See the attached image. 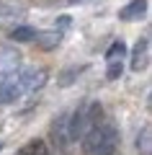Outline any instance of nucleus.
<instances>
[{
    "label": "nucleus",
    "mask_w": 152,
    "mask_h": 155,
    "mask_svg": "<svg viewBox=\"0 0 152 155\" xmlns=\"http://www.w3.org/2000/svg\"><path fill=\"white\" fill-rule=\"evenodd\" d=\"M119 145V132L111 122H101L88 129L82 137V153L85 155H114Z\"/></svg>",
    "instance_id": "f257e3e1"
},
{
    "label": "nucleus",
    "mask_w": 152,
    "mask_h": 155,
    "mask_svg": "<svg viewBox=\"0 0 152 155\" xmlns=\"http://www.w3.org/2000/svg\"><path fill=\"white\" fill-rule=\"evenodd\" d=\"M101 116H103V109H101L98 101L80 104L75 114H70V140H82L88 129L101 124Z\"/></svg>",
    "instance_id": "f03ea898"
},
{
    "label": "nucleus",
    "mask_w": 152,
    "mask_h": 155,
    "mask_svg": "<svg viewBox=\"0 0 152 155\" xmlns=\"http://www.w3.org/2000/svg\"><path fill=\"white\" fill-rule=\"evenodd\" d=\"M21 93H23L21 72H5V75H0V106L18 101Z\"/></svg>",
    "instance_id": "7ed1b4c3"
},
{
    "label": "nucleus",
    "mask_w": 152,
    "mask_h": 155,
    "mask_svg": "<svg viewBox=\"0 0 152 155\" xmlns=\"http://www.w3.org/2000/svg\"><path fill=\"white\" fill-rule=\"evenodd\" d=\"M49 80V72L44 67H28L21 72V83H23V93H34V91H41L44 83Z\"/></svg>",
    "instance_id": "20e7f679"
},
{
    "label": "nucleus",
    "mask_w": 152,
    "mask_h": 155,
    "mask_svg": "<svg viewBox=\"0 0 152 155\" xmlns=\"http://www.w3.org/2000/svg\"><path fill=\"white\" fill-rule=\"evenodd\" d=\"M52 142L60 150H65L70 145V114H60L52 124Z\"/></svg>",
    "instance_id": "39448f33"
},
{
    "label": "nucleus",
    "mask_w": 152,
    "mask_h": 155,
    "mask_svg": "<svg viewBox=\"0 0 152 155\" xmlns=\"http://www.w3.org/2000/svg\"><path fill=\"white\" fill-rule=\"evenodd\" d=\"M150 65V39H139L134 47V52H131V70L134 72H142L144 67Z\"/></svg>",
    "instance_id": "423d86ee"
},
{
    "label": "nucleus",
    "mask_w": 152,
    "mask_h": 155,
    "mask_svg": "<svg viewBox=\"0 0 152 155\" xmlns=\"http://www.w3.org/2000/svg\"><path fill=\"white\" fill-rule=\"evenodd\" d=\"M34 41H36L39 49H57L62 41V31L60 28H54V31H36V36H34Z\"/></svg>",
    "instance_id": "0eeeda50"
},
{
    "label": "nucleus",
    "mask_w": 152,
    "mask_h": 155,
    "mask_svg": "<svg viewBox=\"0 0 152 155\" xmlns=\"http://www.w3.org/2000/svg\"><path fill=\"white\" fill-rule=\"evenodd\" d=\"M147 13V0H131L129 5H124L119 11V18L121 21H137Z\"/></svg>",
    "instance_id": "6e6552de"
},
{
    "label": "nucleus",
    "mask_w": 152,
    "mask_h": 155,
    "mask_svg": "<svg viewBox=\"0 0 152 155\" xmlns=\"http://www.w3.org/2000/svg\"><path fill=\"white\" fill-rule=\"evenodd\" d=\"M16 155H49V147H47L44 140H31V142H26Z\"/></svg>",
    "instance_id": "1a4fd4ad"
},
{
    "label": "nucleus",
    "mask_w": 152,
    "mask_h": 155,
    "mask_svg": "<svg viewBox=\"0 0 152 155\" xmlns=\"http://www.w3.org/2000/svg\"><path fill=\"white\" fill-rule=\"evenodd\" d=\"M137 150H139L142 155H147V153L152 150V129H150V124H147V127H142L139 137H137Z\"/></svg>",
    "instance_id": "9d476101"
},
{
    "label": "nucleus",
    "mask_w": 152,
    "mask_h": 155,
    "mask_svg": "<svg viewBox=\"0 0 152 155\" xmlns=\"http://www.w3.org/2000/svg\"><path fill=\"white\" fill-rule=\"evenodd\" d=\"M34 36H36V28H31V26H16L11 31L13 41H34Z\"/></svg>",
    "instance_id": "9b49d317"
},
{
    "label": "nucleus",
    "mask_w": 152,
    "mask_h": 155,
    "mask_svg": "<svg viewBox=\"0 0 152 155\" xmlns=\"http://www.w3.org/2000/svg\"><path fill=\"white\" fill-rule=\"evenodd\" d=\"M124 54H126V44L124 41H114V44H111V49L106 52V62H114V60H124Z\"/></svg>",
    "instance_id": "f8f14e48"
},
{
    "label": "nucleus",
    "mask_w": 152,
    "mask_h": 155,
    "mask_svg": "<svg viewBox=\"0 0 152 155\" xmlns=\"http://www.w3.org/2000/svg\"><path fill=\"white\" fill-rule=\"evenodd\" d=\"M121 72H124V60H114V62H108V70H106V78H108V80L121 78Z\"/></svg>",
    "instance_id": "ddd939ff"
},
{
    "label": "nucleus",
    "mask_w": 152,
    "mask_h": 155,
    "mask_svg": "<svg viewBox=\"0 0 152 155\" xmlns=\"http://www.w3.org/2000/svg\"><path fill=\"white\" fill-rule=\"evenodd\" d=\"M82 70H85V67H70V70H67L65 75L60 78V85H70V83H72V80H75L77 75H80Z\"/></svg>",
    "instance_id": "4468645a"
},
{
    "label": "nucleus",
    "mask_w": 152,
    "mask_h": 155,
    "mask_svg": "<svg viewBox=\"0 0 152 155\" xmlns=\"http://www.w3.org/2000/svg\"><path fill=\"white\" fill-rule=\"evenodd\" d=\"M57 26H62V28L70 26V16H60V18H57Z\"/></svg>",
    "instance_id": "2eb2a0df"
},
{
    "label": "nucleus",
    "mask_w": 152,
    "mask_h": 155,
    "mask_svg": "<svg viewBox=\"0 0 152 155\" xmlns=\"http://www.w3.org/2000/svg\"><path fill=\"white\" fill-rule=\"evenodd\" d=\"M72 3H80V0H72Z\"/></svg>",
    "instance_id": "dca6fc26"
}]
</instances>
